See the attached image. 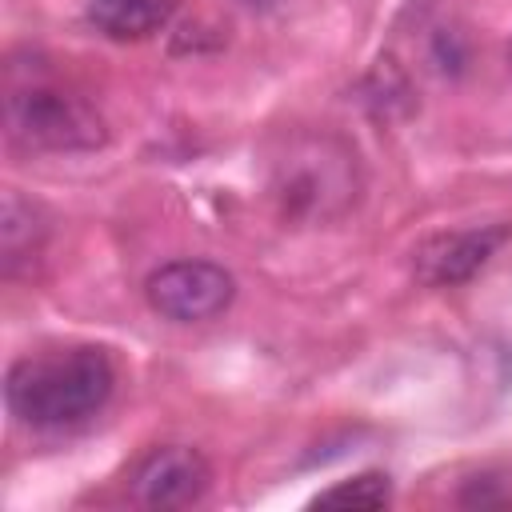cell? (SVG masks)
Listing matches in <instances>:
<instances>
[{"label":"cell","mask_w":512,"mask_h":512,"mask_svg":"<svg viewBox=\"0 0 512 512\" xmlns=\"http://www.w3.org/2000/svg\"><path fill=\"white\" fill-rule=\"evenodd\" d=\"M112 388L116 368L100 348L20 356L4 376L8 412L28 428H76L108 404Z\"/></svg>","instance_id":"6da1fadb"},{"label":"cell","mask_w":512,"mask_h":512,"mask_svg":"<svg viewBox=\"0 0 512 512\" xmlns=\"http://www.w3.org/2000/svg\"><path fill=\"white\" fill-rule=\"evenodd\" d=\"M268 188L288 220L328 224L360 200V164L328 132H292L272 156Z\"/></svg>","instance_id":"7a4b0ae2"},{"label":"cell","mask_w":512,"mask_h":512,"mask_svg":"<svg viewBox=\"0 0 512 512\" xmlns=\"http://www.w3.org/2000/svg\"><path fill=\"white\" fill-rule=\"evenodd\" d=\"M4 124L12 140L44 152H84L104 140V120L96 108L56 84L12 88L4 100Z\"/></svg>","instance_id":"3957f363"},{"label":"cell","mask_w":512,"mask_h":512,"mask_svg":"<svg viewBox=\"0 0 512 512\" xmlns=\"http://www.w3.org/2000/svg\"><path fill=\"white\" fill-rule=\"evenodd\" d=\"M144 292L160 316L176 324H200V320L220 316L232 304L236 280L228 268L212 260H172L148 276Z\"/></svg>","instance_id":"277c9868"},{"label":"cell","mask_w":512,"mask_h":512,"mask_svg":"<svg viewBox=\"0 0 512 512\" xmlns=\"http://www.w3.org/2000/svg\"><path fill=\"white\" fill-rule=\"evenodd\" d=\"M508 224H476V228H456V232H436L416 248V276L428 288H452L472 280L508 240Z\"/></svg>","instance_id":"5b68a950"},{"label":"cell","mask_w":512,"mask_h":512,"mask_svg":"<svg viewBox=\"0 0 512 512\" xmlns=\"http://www.w3.org/2000/svg\"><path fill=\"white\" fill-rule=\"evenodd\" d=\"M212 468L188 444H168L144 456L132 476V492L144 508H188L208 492Z\"/></svg>","instance_id":"8992f818"},{"label":"cell","mask_w":512,"mask_h":512,"mask_svg":"<svg viewBox=\"0 0 512 512\" xmlns=\"http://www.w3.org/2000/svg\"><path fill=\"white\" fill-rule=\"evenodd\" d=\"M48 224L32 200H24L16 188L4 192L0 204V264L4 276H20V268H32L44 248Z\"/></svg>","instance_id":"52a82bcc"},{"label":"cell","mask_w":512,"mask_h":512,"mask_svg":"<svg viewBox=\"0 0 512 512\" xmlns=\"http://www.w3.org/2000/svg\"><path fill=\"white\" fill-rule=\"evenodd\" d=\"M176 12V0H92L88 20L112 40H144L160 32Z\"/></svg>","instance_id":"ba28073f"},{"label":"cell","mask_w":512,"mask_h":512,"mask_svg":"<svg viewBox=\"0 0 512 512\" xmlns=\"http://www.w3.org/2000/svg\"><path fill=\"white\" fill-rule=\"evenodd\" d=\"M392 500V484L388 476L380 472H364V476H352V480H340L332 488H324L312 508H352V512H372V508H384Z\"/></svg>","instance_id":"9c48e42d"},{"label":"cell","mask_w":512,"mask_h":512,"mask_svg":"<svg viewBox=\"0 0 512 512\" xmlns=\"http://www.w3.org/2000/svg\"><path fill=\"white\" fill-rule=\"evenodd\" d=\"M240 4H248V8H268V4H276V0H240Z\"/></svg>","instance_id":"30bf717a"}]
</instances>
